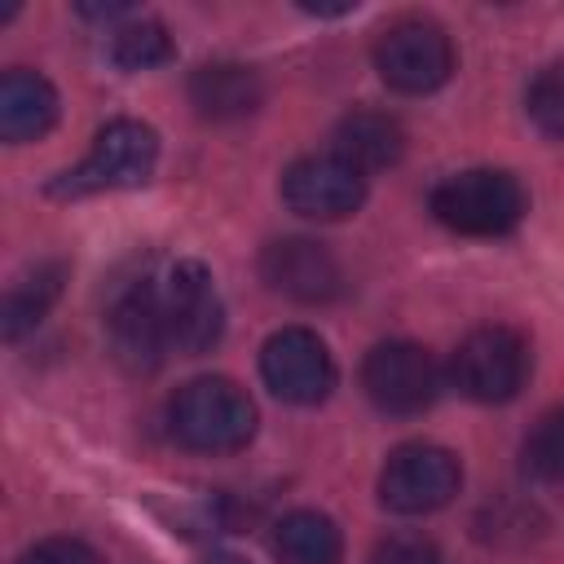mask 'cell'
Here are the masks:
<instances>
[{"instance_id": "obj_1", "label": "cell", "mask_w": 564, "mask_h": 564, "mask_svg": "<svg viewBox=\"0 0 564 564\" xmlns=\"http://www.w3.org/2000/svg\"><path fill=\"white\" fill-rule=\"evenodd\" d=\"M167 432L198 454H234L256 436V401L225 375H203L167 401Z\"/></svg>"}, {"instance_id": "obj_2", "label": "cell", "mask_w": 564, "mask_h": 564, "mask_svg": "<svg viewBox=\"0 0 564 564\" xmlns=\"http://www.w3.org/2000/svg\"><path fill=\"white\" fill-rule=\"evenodd\" d=\"M529 212L520 176L507 167H467L432 189V216L463 238H502Z\"/></svg>"}, {"instance_id": "obj_3", "label": "cell", "mask_w": 564, "mask_h": 564, "mask_svg": "<svg viewBox=\"0 0 564 564\" xmlns=\"http://www.w3.org/2000/svg\"><path fill=\"white\" fill-rule=\"evenodd\" d=\"M159 163V132L141 119H110L97 137L93 150L62 172L48 194L53 198H88V194H110V189H137L154 176Z\"/></svg>"}, {"instance_id": "obj_4", "label": "cell", "mask_w": 564, "mask_h": 564, "mask_svg": "<svg viewBox=\"0 0 564 564\" xmlns=\"http://www.w3.org/2000/svg\"><path fill=\"white\" fill-rule=\"evenodd\" d=\"M529 370H533L529 339L516 326H498V322L467 330L449 357V383L480 405H502L520 397V388L529 383Z\"/></svg>"}, {"instance_id": "obj_5", "label": "cell", "mask_w": 564, "mask_h": 564, "mask_svg": "<svg viewBox=\"0 0 564 564\" xmlns=\"http://www.w3.org/2000/svg\"><path fill=\"white\" fill-rule=\"evenodd\" d=\"M375 70L392 93H436L454 75V40L432 18H397L375 40Z\"/></svg>"}, {"instance_id": "obj_6", "label": "cell", "mask_w": 564, "mask_h": 564, "mask_svg": "<svg viewBox=\"0 0 564 564\" xmlns=\"http://www.w3.org/2000/svg\"><path fill=\"white\" fill-rule=\"evenodd\" d=\"M463 489V467L445 445L410 441L397 445L379 471V502L397 516H427L454 502Z\"/></svg>"}, {"instance_id": "obj_7", "label": "cell", "mask_w": 564, "mask_h": 564, "mask_svg": "<svg viewBox=\"0 0 564 564\" xmlns=\"http://www.w3.org/2000/svg\"><path fill=\"white\" fill-rule=\"evenodd\" d=\"M260 379L278 401L317 405L335 388V357L308 326H282L260 348Z\"/></svg>"}, {"instance_id": "obj_8", "label": "cell", "mask_w": 564, "mask_h": 564, "mask_svg": "<svg viewBox=\"0 0 564 564\" xmlns=\"http://www.w3.org/2000/svg\"><path fill=\"white\" fill-rule=\"evenodd\" d=\"M361 388L383 414H423L441 397V366L423 344L388 339L366 352Z\"/></svg>"}, {"instance_id": "obj_9", "label": "cell", "mask_w": 564, "mask_h": 564, "mask_svg": "<svg viewBox=\"0 0 564 564\" xmlns=\"http://www.w3.org/2000/svg\"><path fill=\"white\" fill-rule=\"evenodd\" d=\"M106 335L110 352L128 375H154L163 357L172 352L167 317H163V291L150 278H137L115 291L106 308Z\"/></svg>"}, {"instance_id": "obj_10", "label": "cell", "mask_w": 564, "mask_h": 564, "mask_svg": "<svg viewBox=\"0 0 564 564\" xmlns=\"http://www.w3.org/2000/svg\"><path fill=\"white\" fill-rule=\"evenodd\" d=\"M159 291H163V317H167L172 352H185V357L212 352V344L225 330V304H220V291H216L207 264L203 260H176Z\"/></svg>"}, {"instance_id": "obj_11", "label": "cell", "mask_w": 564, "mask_h": 564, "mask_svg": "<svg viewBox=\"0 0 564 564\" xmlns=\"http://www.w3.org/2000/svg\"><path fill=\"white\" fill-rule=\"evenodd\" d=\"M282 203L304 220H344L366 203V172L335 150L304 154L282 172Z\"/></svg>"}, {"instance_id": "obj_12", "label": "cell", "mask_w": 564, "mask_h": 564, "mask_svg": "<svg viewBox=\"0 0 564 564\" xmlns=\"http://www.w3.org/2000/svg\"><path fill=\"white\" fill-rule=\"evenodd\" d=\"M260 278L300 304H326L344 291V273L339 260L330 256V247L313 242V238H278L264 247L260 256Z\"/></svg>"}, {"instance_id": "obj_13", "label": "cell", "mask_w": 564, "mask_h": 564, "mask_svg": "<svg viewBox=\"0 0 564 564\" xmlns=\"http://www.w3.org/2000/svg\"><path fill=\"white\" fill-rule=\"evenodd\" d=\"M57 123V88L26 66L4 70L0 79V137L9 145L40 141Z\"/></svg>"}, {"instance_id": "obj_14", "label": "cell", "mask_w": 564, "mask_h": 564, "mask_svg": "<svg viewBox=\"0 0 564 564\" xmlns=\"http://www.w3.org/2000/svg\"><path fill=\"white\" fill-rule=\"evenodd\" d=\"M189 101L203 119L229 123V119H247L264 101V84L242 62H207L189 75Z\"/></svg>"}, {"instance_id": "obj_15", "label": "cell", "mask_w": 564, "mask_h": 564, "mask_svg": "<svg viewBox=\"0 0 564 564\" xmlns=\"http://www.w3.org/2000/svg\"><path fill=\"white\" fill-rule=\"evenodd\" d=\"M339 159H348L357 172H383L392 167L401 154H405V132L392 115L383 110H352L339 119L335 128V145H330Z\"/></svg>"}, {"instance_id": "obj_16", "label": "cell", "mask_w": 564, "mask_h": 564, "mask_svg": "<svg viewBox=\"0 0 564 564\" xmlns=\"http://www.w3.org/2000/svg\"><path fill=\"white\" fill-rule=\"evenodd\" d=\"M273 555L282 564H339L344 560V533L326 511L300 507L273 524Z\"/></svg>"}, {"instance_id": "obj_17", "label": "cell", "mask_w": 564, "mask_h": 564, "mask_svg": "<svg viewBox=\"0 0 564 564\" xmlns=\"http://www.w3.org/2000/svg\"><path fill=\"white\" fill-rule=\"evenodd\" d=\"M62 278H66V264L48 260V264H35V273H26V278L4 295V313H0L4 339H22L26 330H35V326L44 322V313H48L53 300L62 295Z\"/></svg>"}, {"instance_id": "obj_18", "label": "cell", "mask_w": 564, "mask_h": 564, "mask_svg": "<svg viewBox=\"0 0 564 564\" xmlns=\"http://www.w3.org/2000/svg\"><path fill=\"white\" fill-rule=\"evenodd\" d=\"M172 53H176V44H172L167 26L154 22V18H128L123 26L110 31V57H115V66H123V70L163 66V62H172Z\"/></svg>"}, {"instance_id": "obj_19", "label": "cell", "mask_w": 564, "mask_h": 564, "mask_svg": "<svg viewBox=\"0 0 564 564\" xmlns=\"http://www.w3.org/2000/svg\"><path fill=\"white\" fill-rule=\"evenodd\" d=\"M524 471L551 485H564V405L546 410L524 436Z\"/></svg>"}, {"instance_id": "obj_20", "label": "cell", "mask_w": 564, "mask_h": 564, "mask_svg": "<svg viewBox=\"0 0 564 564\" xmlns=\"http://www.w3.org/2000/svg\"><path fill=\"white\" fill-rule=\"evenodd\" d=\"M524 110L538 132H546L551 141H564V62L533 75V84L524 93Z\"/></svg>"}, {"instance_id": "obj_21", "label": "cell", "mask_w": 564, "mask_h": 564, "mask_svg": "<svg viewBox=\"0 0 564 564\" xmlns=\"http://www.w3.org/2000/svg\"><path fill=\"white\" fill-rule=\"evenodd\" d=\"M370 564H441V555L423 533H388L375 546Z\"/></svg>"}, {"instance_id": "obj_22", "label": "cell", "mask_w": 564, "mask_h": 564, "mask_svg": "<svg viewBox=\"0 0 564 564\" xmlns=\"http://www.w3.org/2000/svg\"><path fill=\"white\" fill-rule=\"evenodd\" d=\"M18 564H101V555L79 538H44L31 551H22Z\"/></svg>"}, {"instance_id": "obj_23", "label": "cell", "mask_w": 564, "mask_h": 564, "mask_svg": "<svg viewBox=\"0 0 564 564\" xmlns=\"http://www.w3.org/2000/svg\"><path fill=\"white\" fill-rule=\"evenodd\" d=\"M207 564H247V560H242V555H229V551H216Z\"/></svg>"}]
</instances>
